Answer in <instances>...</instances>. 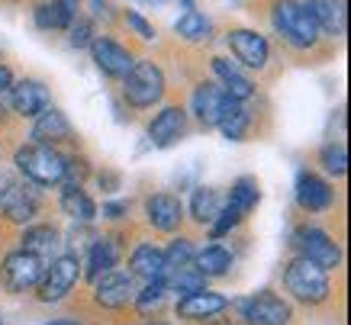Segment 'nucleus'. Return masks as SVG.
Returning <instances> with one entry per match:
<instances>
[{
    "instance_id": "37",
    "label": "nucleus",
    "mask_w": 351,
    "mask_h": 325,
    "mask_svg": "<svg viewBox=\"0 0 351 325\" xmlns=\"http://www.w3.org/2000/svg\"><path fill=\"white\" fill-rule=\"evenodd\" d=\"M126 26H129L132 32H136V36H142V39H155V26H152V23L145 20L142 13L126 10Z\"/></svg>"
},
{
    "instance_id": "27",
    "label": "nucleus",
    "mask_w": 351,
    "mask_h": 325,
    "mask_svg": "<svg viewBox=\"0 0 351 325\" xmlns=\"http://www.w3.org/2000/svg\"><path fill=\"white\" fill-rule=\"evenodd\" d=\"M55 248H58V232L52 226H29L23 235V252L36 254V258H52Z\"/></svg>"
},
{
    "instance_id": "43",
    "label": "nucleus",
    "mask_w": 351,
    "mask_h": 325,
    "mask_svg": "<svg viewBox=\"0 0 351 325\" xmlns=\"http://www.w3.org/2000/svg\"><path fill=\"white\" fill-rule=\"evenodd\" d=\"M7 187H10V180L3 178V174H0V200H3V193H7Z\"/></svg>"
},
{
    "instance_id": "16",
    "label": "nucleus",
    "mask_w": 351,
    "mask_h": 325,
    "mask_svg": "<svg viewBox=\"0 0 351 325\" xmlns=\"http://www.w3.org/2000/svg\"><path fill=\"white\" fill-rule=\"evenodd\" d=\"M145 216L158 232H174L184 219L181 200L171 197V193H155V197L145 200Z\"/></svg>"
},
{
    "instance_id": "40",
    "label": "nucleus",
    "mask_w": 351,
    "mask_h": 325,
    "mask_svg": "<svg viewBox=\"0 0 351 325\" xmlns=\"http://www.w3.org/2000/svg\"><path fill=\"white\" fill-rule=\"evenodd\" d=\"M129 213V203H104V216L107 219H123Z\"/></svg>"
},
{
    "instance_id": "24",
    "label": "nucleus",
    "mask_w": 351,
    "mask_h": 325,
    "mask_svg": "<svg viewBox=\"0 0 351 325\" xmlns=\"http://www.w3.org/2000/svg\"><path fill=\"white\" fill-rule=\"evenodd\" d=\"M213 71L223 77V94L232 97V100H248V97L255 94V84L245 77V74H239V68H235L229 58H213Z\"/></svg>"
},
{
    "instance_id": "25",
    "label": "nucleus",
    "mask_w": 351,
    "mask_h": 325,
    "mask_svg": "<svg viewBox=\"0 0 351 325\" xmlns=\"http://www.w3.org/2000/svg\"><path fill=\"white\" fill-rule=\"evenodd\" d=\"M193 267L203 274V277H223L232 267V252L223 248V245H206L203 252L193 254Z\"/></svg>"
},
{
    "instance_id": "35",
    "label": "nucleus",
    "mask_w": 351,
    "mask_h": 325,
    "mask_svg": "<svg viewBox=\"0 0 351 325\" xmlns=\"http://www.w3.org/2000/svg\"><path fill=\"white\" fill-rule=\"evenodd\" d=\"M32 16H36V26H39V29H64V26H71L55 3H39V7L32 10Z\"/></svg>"
},
{
    "instance_id": "17",
    "label": "nucleus",
    "mask_w": 351,
    "mask_h": 325,
    "mask_svg": "<svg viewBox=\"0 0 351 325\" xmlns=\"http://www.w3.org/2000/svg\"><path fill=\"white\" fill-rule=\"evenodd\" d=\"M297 203L303 206L306 213H322L332 206V187L326 184L322 178L303 171L297 180Z\"/></svg>"
},
{
    "instance_id": "3",
    "label": "nucleus",
    "mask_w": 351,
    "mask_h": 325,
    "mask_svg": "<svg viewBox=\"0 0 351 325\" xmlns=\"http://www.w3.org/2000/svg\"><path fill=\"white\" fill-rule=\"evenodd\" d=\"M16 168L32 184L52 187V184H62V178H64V158L52 145H39L36 142V145H23L16 152Z\"/></svg>"
},
{
    "instance_id": "20",
    "label": "nucleus",
    "mask_w": 351,
    "mask_h": 325,
    "mask_svg": "<svg viewBox=\"0 0 351 325\" xmlns=\"http://www.w3.org/2000/svg\"><path fill=\"white\" fill-rule=\"evenodd\" d=\"M129 274L138 280H161L165 277V252L155 245H138L136 252L129 254Z\"/></svg>"
},
{
    "instance_id": "11",
    "label": "nucleus",
    "mask_w": 351,
    "mask_h": 325,
    "mask_svg": "<svg viewBox=\"0 0 351 325\" xmlns=\"http://www.w3.org/2000/svg\"><path fill=\"white\" fill-rule=\"evenodd\" d=\"M90 52H94V62L97 68L104 74H110V77H126L129 68L136 64V58H132V52L129 49H123L119 43H113V39H90Z\"/></svg>"
},
{
    "instance_id": "33",
    "label": "nucleus",
    "mask_w": 351,
    "mask_h": 325,
    "mask_svg": "<svg viewBox=\"0 0 351 325\" xmlns=\"http://www.w3.org/2000/svg\"><path fill=\"white\" fill-rule=\"evenodd\" d=\"M193 245L187 239H174L171 241V248L165 252V274L174 271V267H187V264H193Z\"/></svg>"
},
{
    "instance_id": "13",
    "label": "nucleus",
    "mask_w": 351,
    "mask_h": 325,
    "mask_svg": "<svg viewBox=\"0 0 351 325\" xmlns=\"http://www.w3.org/2000/svg\"><path fill=\"white\" fill-rule=\"evenodd\" d=\"M184 129H187V113H184L181 106H165V110L152 119L149 139H152V145L168 148L184 136Z\"/></svg>"
},
{
    "instance_id": "39",
    "label": "nucleus",
    "mask_w": 351,
    "mask_h": 325,
    "mask_svg": "<svg viewBox=\"0 0 351 325\" xmlns=\"http://www.w3.org/2000/svg\"><path fill=\"white\" fill-rule=\"evenodd\" d=\"M52 3L64 13V20H68V23L77 20V0H52Z\"/></svg>"
},
{
    "instance_id": "32",
    "label": "nucleus",
    "mask_w": 351,
    "mask_h": 325,
    "mask_svg": "<svg viewBox=\"0 0 351 325\" xmlns=\"http://www.w3.org/2000/svg\"><path fill=\"white\" fill-rule=\"evenodd\" d=\"M165 296H168V287H165V280H149L142 290L136 293V309L138 313H155V309H161V303H165Z\"/></svg>"
},
{
    "instance_id": "19",
    "label": "nucleus",
    "mask_w": 351,
    "mask_h": 325,
    "mask_svg": "<svg viewBox=\"0 0 351 325\" xmlns=\"http://www.w3.org/2000/svg\"><path fill=\"white\" fill-rule=\"evenodd\" d=\"M300 3L313 13L319 32H329V36L345 32V0H300Z\"/></svg>"
},
{
    "instance_id": "9",
    "label": "nucleus",
    "mask_w": 351,
    "mask_h": 325,
    "mask_svg": "<svg viewBox=\"0 0 351 325\" xmlns=\"http://www.w3.org/2000/svg\"><path fill=\"white\" fill-rule=\"evenodd\" d=\"M297 245L300 258H306V261H313L316 267H322V271H335L341 264V252H339V245L326 235L322 229H300L297 232Z\"/></svg>"
},
{
    "instance_id": "10",
    "label": "nucleus",
    "mask_w": 351,
    "mask_h": 325,
    "mask_svg": "<svg viewBox=\"0 0 351 325\" xmlns=\"http://www.w3.org/2000/svg\"><path fill=\"white\" fill-rule=\"evenodd\" d=\"M229 309V300L213 290H193V293L181 296V303H178V315L187 319V322H206V319H213V315L226 313Z\"/></svg>"
},
{
    "instance_id": "26",
    "label": "nucleus",
    "mask_w": 351,
    "mask_h": 325,
    "mask_svg": "<svg viewBox=\"0 0 351 325\" xmlns=\"http://www.w3.org/2000/svg\"><path fill=\"white\" fill-rule=\"evenodd\" d=\"M216 126L223 129L226 139L239 142V139L245 136V129H248V110L242 106V100H232V97H226L223 113H219V119H216Z\"/></svg>"
},
{
    "instance_id": "30",
    "label": "nucleus",
    "mask_w": 351,
    "mask_h": 325,
    "mask_svg": "<svg viewBox=\"0 0 351 325\" xmlns=\"http://www.w3.org/2000/svg\"><path fill=\"white\" fill-rule=\"evenodd\" d=\"M216 213H219V197H216V190L210 187H197L191 197V216L200 226H206V222L216 219Z\"/></svg>"
},
{
    "instance_id": "41",
    "label": "nucleus",
    "mask_w": 351,
    "mask_h": 325,
    "mask_svg": "<svg viewBox=\"0 0 351 325\" xmlns=\"http://www.w3.org/2000/svg\"><path fill=\"white\" fill-rule=\"evenodd\" d=\"M10 84H13L10 68H7V64H0V94H3V91H10Z\"/></svg>"
},
{
    "instance_id": "7",
    "label": "nucleus",
    "mask_w": 351,
    "mask_h": 325,
    "mask_svg": "<svg viewBox=\"0 0 351 325\" xmlns=\"http://www.w3.org/2000/svg\"><path fill=\"white\" fill-rule=\"evenodd\" d=\"M94 300L104 309H119V306H126L136 300V277L129 271H107L100 274L94 280Z\"/></svg>"
},
{
    "instance_id": "8",
    "label": "nucleus",
    "mask_w": 351,
    "mask_h": 325,
    "mask_svg": "<svg viewBox=\"0 0 351 325\" xmlns=\"http://www.w3.org/2000/svg\"><path fill=\"white\" fill-rule=\"evenodd\" d=\"M239 309H242V319L248 325H290V319H293L290 306L277 293H267V290L239 303Z\"/></svg>"
},
{
    "instance_id": "21",
    "label": "nucleus",
    "mask_w": 351,
    "mask_h": 325,
    "mask_svg": "<svg viewBox=\"0 0 351 325\" xmlns=\"http://www.w3.org/2000/svg\"><path fill=\"white\" fill-rule=\"evenodd\" d=\"M223 104H226V94L219 91L216 84H200L193 91V113L200 119L203 126H216V119L223 113Z\"/></svg>"
},
{
    "instance_id": "45",
    "label": "nucleus",
    "mask_w": 351,
    "mask_h": 325,
    "mask_svg": "<svg viewBox=\"0 0 351 325\" xmlns=\"http://www.w3.org/2000/svg\"><path fill=\"white\" fill-rule=\"evenodd\" d=\"M3 116H7V106H3V100H0V119H3Z\"/></svg>"
},
{
    "instance_id": "4",
    "label": "nucleus",
    "mask_w": 351,
    "mask_h": 325,
    "mask_svg": "<svg viewBox=\"0 0 351 325\" xmlns=\"http://www.w3.org/2000/svg\"><path fill=\"white\" fill-rule=\"evenodd\" d=\"M81 280V261L75 254H58L52 258V264L45 267V274L39 277V300L43 303H58L75 290V283Z\"/></svg>"
},
{
    "instance_id": "44",
    "label": "nucleus",
    "mask_w": 351,
    "mask_h": 325,
    "mask_svg": "<svg viewBox=\"0 0 351 325\" xmlns=\"http://www.w3.org/2000/svg\"><path fill=\"white\" fill-rule=\"evenodd\" d=\"M49 325H77L75 319H55V322H49Z\"/></svg>"
},
{
    "instance_id": "23",
    "label": "nucleus",
    "mask_w": 351,
    "mask_h": 325,
    "mask_svg": "<svg viewBox=\"0 0 351 325\" xmlns=\"http://www.w3.org/2000/svg\"><path fill=\"white\" fill-rule=\"evenodd\" d=\"M62 210H64V216H71V219H77V222H94L97 219L94 200L87 197L81 184H64L62 187Z\"/></svg>"
},
{
    "instance_id": "1",
    "label": "nucleus",
    "mask_w": 351,
    "mask_h": 325,
    "mask_svg": "<svg viewBox=\"0 0 351 325\" xmlns=\"http://www.w3.org/2000/svg\"><path fill=\"white\" fill-rule=\"evenodd\" d=\"M271 20H274V29L280 32V39L290 43L293 49H309V45L319 43V26L300 0H277Z\"/></svg>"
},
{
    "instance_id": "14",
    "label": "nucleus",
    "mask_w": 351,
    "mask_h": 325,
    "mask_svg": "<svg viewBox=\"0 0 351 325\" xmlns=\"http://www.w3.org/2000/svg\"><path fill=\"white\" fill-rule=\"evenodd\" d=\"M0 213L7 216L10 222H32V216L39 213V197L32 193L26 184H10L3 200H0Z\"/></svg>"
},
{
    "instance_id": "38",
    "label": "nucleus",
    "mask_w": 351,
    "mask_h": 325,
    "mask_svg": "<svg viewBox=\"0 0 351 325\" xmlns=\"http://www.w3.org/2000/svg\"><path fill=\"white\" fill-rule=\"evenodd\" d=\"M71 45H75V49L90 45V23H87V20H75V23H71Z\"/></svg>"
},
{
    "instance_id": "22",
    "label": "nucleus",
    "mask_w": 351,
    "mask_h": 325,
    "mask_svg": "<svg viewBox=\"0 0 351 325\" xmlns=\"http://www.w3.org/2000/svg\"><path fill=\"white\" fill-rule=\"evenodd\" d=\"M119 261V241L110 239V235H104V239H97L94 245H90V254H87V277L90 280H97L100 274L113 271Z\"/></svg>"
},
{
    "instance_id": "6",
    "label": "nucleus",
    "mask_w": 351,
    "mask_h": 325,
    "mask_svg": "<svg viewBox=\"0 0 351 325\" xmlns=\"http://www.w3.org/2000/svg\"><path fill=\"white\" fill-rule=\"evenodd\" d=\"M43 258H36L29 252H13L3 258V287L10 293H26L32 290L39 277H43Z\"/></svg>"
},
{
    "instance_id": "28",
    "label": "nucleus",
    "mask_w": 351,
    "mask_h": 325,
    "mask_svg": "<svg viewBox=\"0 0 351 325\" xmlns=\"http://www.w3.org/2000/svg\"><path fill=\"white\" fill-rule=\"evenodd\" d=\"M161 280H165V287H168V293L174 290V293H184V296L206 287V277H203L193 264H187V267H174V271H168Z\"/></svg>"
},
{
    "instance_id": "5",
    "label": "nucleus",
    "mask_w": 351,
    "mask_h": 325,
    "mask_svg": "<svg viewBox=\"0 0 351 325\" xmlns=\"http://www.w3.org/2000/svg\"><path fill=\"white\" fill-rule=\"evenodd\" d=\"M123 94L132 106H155L165 94V74L155 62H136L126 74Z\"/></svg>"
},
{
    "instance_id": "2",
    "label": "nucleus",
    "mask_w": 351,
    "mask_h": 325,
    "mask_svg": "<svg viewBox=\"0 0 351 325\" xmlns=\"http://www.w3.org/2000/svg\"><path fill=\"white\" fill-rule=\"evenodd\" d=\"M284 287H287V293L293 300L306 306H319L329 300L332 287H329V277L322 267H316L313 261L306 258H293V261L284 267Z\"/></svg>"
},
{
    "instance_id": "18",
    "label": "nucleus",
    "mask_w": 351,
    "mask_h": 325,
    "mask_svg": "<svg viewBox=\"0 0 351 325\" xmlns=\"http://www.w3.org/2000/svg\"><path fill=\"white\" fill-rule=\"evenodd\" d=\"M10 106L20 116H36L49 106V91L39 81H16L10 84Z\"/></svg>"
},
{
    "instance_id": "15",
    "label": "nucleus",
    "mask_w": 351,
    "mask_h": 325,
    "mask_svg": "<svg viewBox=\"0 0 351 325\" xmlns=\"http://www.w3.org/2000/svg\"><path fill=\"white\" fill-rule=\"evenodd\" d=\"M71 136H75V132H71V123H68V116H64L62 110H55V106H45L43 113H36L32 139H36L39 145H55V142H68Z\"/></svg>"
},
{
    "instance_id": "46",
    "label": "nucleus",
    "mask_w": 351,
    "mask_h": 325,
    "mask_svg": "<svg viewBox=\"0 0 351 325\" xmlns=\"http://www.w3.org/2000/svg\"><path fill=\"white\" fill-rule=\"evenodd\" d=\"M149 325H165V322H149Z\"/></svg>"
},
{
    "instance_id": "42",
    "label": "nucleus",
    "mask_w": 351,
    "mask_h": 325,
    "mask_svg": "<svg viewBox=\"0 0 351 325\" xmlns=\"http://www.w3.org/2000/svg\"><path fill=\"white\" fill-rule=\"evenodd\" d=\"M104 7H107V0H94V13H97V16H104Z\"/></svg>"
},
{
    "instance_id": "29",
    "label": "nucleus",
    "mask_w": 351,
    "mask_h": 325,
    "mask_svg": "<svg viewBox=\"0 0 351 325\" xmlns=\"http://www.w3.org/2000/svg\"><path fill=\"white\" fill-rule=\"evenodd\" d=\"M174 29H178V36H184L187 43H206L210 32H213V23H210V16H203L200 10H193L191 7L181 20L174 23Z\"/></svg>"
},
{
    "instance_id": "36",
    "label": "nucleus",
    "mask_w": 351,
    "mask_h": 325,
    "mask_svg": "<svg viewBox=\"0 0 351 325\" xmlns=\"http://www.w3.org/2000/svg\"><path fill=\"white\" fill-rule=\"evenodd\" d=\"M239 222H242V213L232 210V206L226 203V206H219V213H216V219H213V235L219 239V235H226L229 229H235Z\"/></svg>"
},
{
    "instance_id": "34",
    "label": "nucleus",
    "mask_w": 351,
    "mask_h": 325,
    "mask_svg": "<svg viewBox=\"0 0 351 325\" xmlns=\"http://www.w3.org/2000/svg\"><path fill=\"white\" fill-rule=\"evenodd\" d=\"M319 161H322V168L329 171V174H335V178H345V171H348V152H345V145H326Z\"/></svg>"
},
{
    "instance_id": "12",
    "label": "nucleus",
    "mask_w": 351,
    "mask_h": 325,
    "mask_svg": "<svg viewBox=\"0 0 351 325\" xmlns=\"http://www.w3.org/2000/svg\"><path fill=\"white\" fill-rule=\"evenodd\" d=\"M229 49H232L235 58L242 64H248V68H265L267 55H271L267 39L258 36L255 29H232L229 32Z\"/></svg>"
},
{
    "instance_id": "31",
    "label": "nucleus",
    "mask_w": 351,
    "mask_h": 325,
    "mask_svg": "<svg viewBox=\"0 0 351 325\" xmlns=\"http://www.w3.org/2000/svg\"><path fill=\"white\" fill-rule=\"evenodd\" d=\"M258 200H261V193H258V184H255V180H252V178L235 180L232 193H229V206H232V210H239L242 216H248V213L258 206Z\"/></svg>"
}]
</instances>
